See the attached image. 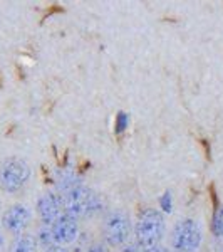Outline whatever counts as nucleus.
Segmentation results:
<instances>
[{"instance_id": "obj_11", "label": "nucleus", "mask_w": 223, "mask_h": 252, "mask_svg": "<svg viewBox=\"0 0 223 252\" xmlns=\"http://www.w3.org/2000/svg\"><path fill=\"white\" fill-rule=\"evenodd\" d=\"M119 252H144V249L136 241H129L121 247Z\"/></svg>"}, {"instance_id": "obj_6", "label": "nucleus", "mask_w": 223, "mask_h": 252, "mask_svg": "<svg viewBox=\"0 0 223 252\" xmlns=\"http://www.w3.org/2000/svg\"><path fill=\"white\" fill-rule=\"evenodd\" d=\"M32 212L27 205L14 204L2 214V227L12 235H22L30 227Z\"/></svg>"}, {"instance_id": "obj_10", "label": "nucleus", "mask_w": 223, "mask_h": 252, "mask_svg": "<svg viewBox=\"0 0 223 252\" xmlns=\"http://www.w3.org/2000/svg\"><path fill=\"white\" fill-rule=\"evenodd\" d=\"M212 234L215 237L223 239V204L218 205L212 217Z\"/></svg>"}, {"instance_id": "obj_3", "label": "nucleus", "mask_w": 223, "mask_h": 252, "mask_svg": "<svg viewBox=\"0 0 223 252\" xmlns=\"http://www.w3.org/2000/svg\"><path fill=\"white\" fill-rule=\"evenodd\" d=\"M169 244L175 252H196L203 244V229L196 219H181L171 229Z\"/></svg>"}, {"instance_id": "obj_17", "label": "nucleus", "mask_w": 223, "mask_h": 252, "mask_svg": "<svg viewBox=\"0 0 223 252\" xmlns=\"http://www.w3.org/2000/svg\"><path fill=\"white\" fill-rule=\"evenodd\" d=\"M2 242H3V235H2V229H0V246H2Z\"/></svg>"}, {"instance_id": "obj_8", "label": "nucleus", "mask_w": 223, "mask_h": 252, "mask_svg": "<svg viewBox=\"0 0 223 252\" xmlns=\"http://www.w3.org/2000/svg\"><path fill=\"white\" fill-rule=\"evenodd\" d=\"M35 210L42 222V225H51L54 223L60 215L64 214V204L62 197L56 192H46L37 198Z\"/></svg>"}, {"instance_id": "obj_5", "label": "nucleus", "mask_w": 223, "mask_h": 252, "mask_svg": "<svg viewBox=\"0 0 223 252\" xmlns=\"http://www.w3.org/2000/svg\"><path fill=\"white\" fill-rule=\"evenodd\" d=\"M133 225L131 219L123 210H112L106 215L103 222V239L108 247H123L129 242Z\"/></svg>"}, {"instance_id": "obj_19", "label": "nucleus", "mask_w": 223, "mask_h": 252, "mask_svg": "<svg viewBox=\"0 0 223 252\" xmlns=\"http://www.w3.org/2000/svg\"><path fill=\"white\" fill-rule=\"evenodd\" d=\"M173 252H175V251H173Z\"/></svg>"}, {"instance_id": "obj_7", "label": "nucleus", "mask_w": 223, "mask_h": 252, "mask_svg": "<svg viewBox=\"0 0 223 252\" xmlns=\"http://www.w3.org/2000/svg\"><path fill=\"white\" fill-rule=\"evenodd\" d=\"M49 230H51V237L54 246H60V247H66L69 244L76 242L81 232L79 222L67 214H62L54 223H51Z\"/></svg>"}, {"instance_id": "obj_1", "label": "nucleus", "mask_w": 223, "mask_h": 252, "mask_svg": "<svg viewBox=\"0 0 223 252\" xmlns=\"http://www.w3.org/2000/svg\"><path fill=\"white\" fill-rule=\"evenodd\" d=\"M133 230H135V241L143 249H149V247H155L158 244H161L166 230L163 212L158 209H153V207L143 209L138 214Z\"/></svg>"}, {"instance_id": "obj_13", "label": "nucleus", "mask_w": 223, "mask_h": 252, "mask_svg": "<svg viewBox=\"0 0 223 252\" xmlns=\"http://www.w3.org/2000/svg\"><path fill=\"white\" fill-rule=\"evenodd\" d=\"M86 252H109V247L103 241H99V242H92L86 249Z\"/></svg>"}, {"instance_id": "obj_4", "label": "nucleus", "mask_w": 223, "mask_h": 252, "mask_svg": "<svg viewBox=\"0 0 223 252\" xmlns=\"http://www.w3.org/2000/svg\"><path fill=\"white\" fill-rule=\"evenodd\" d=\"M30 178V166L22 158H7L0 165V189L7 193H15L27 185Z\"/></svg>"}, {"instance_id": "obj_16", "label": "nucleus", "mask_w": 223, "mask_h": 252, "mask_svg": "<svg viewBox=\"0 0 223 252\" xmlns=\"http://www.w3.org/2000/svg\"><path fill=\"white\" fill-rule=\"evenodd\" d=\"M44 252H71L69 249H66V247H60V246H54V247H49V249H46Z\"/></svg>"}, {"instance_id": "obj_12", "label": "nucleus", "mask_w": 223, "mask_h": 252, "mask_svg": "<svg viewBox=\"0 0 223 252\" xmlns=\"http://www.w3.org/2000/svg\"><path fill=\"white\" fill-rule=\"evenodd\" d=\"M160 204H161V209L165 210L166 214H169L171 212V207H173V204H171V193L169 192H166L163 197H161V200H160Z\"/></svg>"}, {"instance_id": "obj_14", "label": "nucleus", "mask_w": 223, "mask_h": 252, "mask_svg": "<svg viewBox=\"0 0 223 252\" xmlns=\"http://www.w3.org/2000/svg\"><path fill=\"white\" fill-rule=\"evenodd\" d=\"M126 126H128V116L124 113H119L116 118V131H123Z\"/></svg>"}, {"instance_id": "obj_15", "label": "nucleus", "mask_w": 223, "mask_h": 252, "mask_svg": "<svg viewBox=\"0 0 223 252\" xmlns=\"http://www.w3.org/2000/svg\"><path fill=\"white\" fill-rule=\"evenodd\" d=\"M144 252H169L168 247H165L163 244H158L155 247H149V249H144Z\"/></svg>"}, {"instance_id": "obj_18", "label": "nucleus", "mask_w": 223, "mask_h": 252, "mask_svg": "<svg viewBox=\"0 0 223 252\" xmlns=\"http://www.w3.org/2000/svg\"><path fill=\"white\" fill-rule=\"evenodd\" d=\"M220 252H223V249H222V251H220Z\"/></svg>"}, {"instance_id": "obj_9", "label": "nucleus", "mask_w": 223, "mask_h": 252, "mask_svg": "<svg viewBox=\"0 0 223 252\" xmlns=\"http://www.w3.org/2000/svg\"><path fill=\"white\" fill-rule=\"evenodd\" d=\"M37 239L30 234H22L15 237L14 244H12V249L10 252H37Z\"/></svg>"}, {"instance_id": "obj_2", "label": "nucleus", "mask_w": 223, "mask_h": 252, "mask_svg": "<svg viewBox=\"0 0 223 252\" xmlns=\"http://www.w3.org/2000/svg\"><path fill=\"white\" fill-rule=\"evenodd\" d=\"M62 197V204H64V214L74 217L76 220L79 219H86L92 217L101 210L103 202H101L99 195L94 190L87 189L83 184L72 187L67 192H64Z\"/></svg>"}]
</instances>
